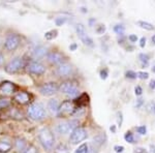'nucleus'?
<instances>
[{"instance_id": "1", "label": "nucleus", "mask_w": 155, "mask_h": 153, "mask_svg": "<svg viewBox=\"0 0 155 153\" xmlns=\"http://www.w3.org/2000/svg\"><path fill=\"white\" fill-rule=\"evenodd\" d=\"M38 140L42 145V147L46 150H51L54 146L55 143V137L53 132L51 131V129L48 127H45L39 130L38 132Z\"/></svg>"}, {"instance_id": "2", "label": "nucleus", "mask_w": 155, "mask_h": 153, "mask_svg": "<svg viewBox=\"0 0 155 153\" xmlns=\"http://www.w3.org/2000/svg\"><path fill=\"white\" fill-rule=\"evenodd\" d=\"M27 112H28V116L35 121L44 120L47 116L46 109L41 102H34V104L30 105Z\"/></svg>"}, {"instance_id": "3", "label": "nucleus", "mask_w": 155, "mask_h": 153, "mask_svg": "<svg viewBox=\"0 0 155 153\" xmlns=\"http://www.w3.org/2000/svg\"><path fill=\"white\" fill-rule=\"evenodd\" d=\"M87 137H88V132H87V130L85 129L84 127H77V128L71 134L69 142H71L72 145H76V144H79V143L83 142L84 140H86Z\"/></svg>"}, {"instance_id": "4", "label": "nucleus", "mask_w": 155, "mask_h": 153, "mask_svg": "<svg viewBox=\"0 0 155 153\" xmlns=\"http://www.w3.org/2000/svg\"><path fill=\"white\" fill-rule=\"evenodd\" d=\"M60 90L61 92H63L64 94L68 95L71 97H74L79 94V88H78V85L74 82L71 81H66L63 82L61 85H60Z\"/></svg>"}, {"instance_id": "5", "label": "nucleus", "mask_w": 155, "mask_h": 153, "mask_svg": "<svg viewBox=\"0 0 155 153\" xmlns=\"http://www.w3.org/2000/svg\"><path fill=\"white\" fill-rule=\"evenodd\" d=\"M78 121L77 120H69V121L61 122L57 125L56 129L60 135H67L69 132H72L77 128Z\"/></svg>"}, {"instance_id": "6", "label": "nucleus", "mask_w": 155, "mask_h": 153, "mask_svg": "<svg viewBox=\"0 0 155 153\" xmlns=\"http://www.w3.org/2000/svg\"><path fill=\"white\" fill-rule=\"evenodd\" d=\"M76 30H77L78 36L80 37V39H81L84 45H86V46H88V47H93V45H94L93 39L88 35V33L86 32V29H85V26L83 24H77Z\"/></svg>"}, {"instance_id": "7", "label": "nucleus", "mask_w": 155, "mask_h": 153, "mask_svg": "<svg viewBox=\"0 0 155 153\" xmlns=\"http://www.w3.org/2000/svg\"><path fill=\"white\" fill-rule=\"evenodd\" d=\"M25 66V61L21 57H17V58L12 59L11 62L5 66V71L9 74H15V72L21 71Z\"/></svg>"}, {"instance_id": "8", "label": "nucleus", "mask_w": 155, "mask_h": 153, "mask_svg": "<svg viewBox=\"0 0 155 153\" xmlns=\"http://www.w3.org/2000/svg\"><path fill=\"white\" fill-rule=\"evenodd\" d=\"M20 42H21V37L16 33H11L8 34L4 42V46L8 51H14L19 47Z\"/></svg>"}, {"instance_id": "9", "label": "nucleus", "mask_w": 155, "mask_h": 153, "mask_svg": "<svg viewBox=\"0 0 155 153\" xmlns=\"http://www.w3.org/2000/svg\"><path fill=\"white\" fill-rule=\"evenodd\" d=\"M76 108H74V104L71 100H65L60 105L59 111H58V116L59 117H67L69 115H72V113L74 112Z\"/></svg>"}, {"instance_id": "10", "label": "nucleus", "mask_w": 155, "mask_h": 153, "mask_svg": "<svg viewBox=\"0 0 155 153\" xmlns=\"http://www.w3.org/2000/svg\"><path fill=\"white\" fill-rule=\"evenodd\" d=\"M60 87L58 85L56 84V83H46V84H44L42 86L39 87V92L45 95V96H51V95H53L56 93L57 91L59 90Z\"/></svg>"}, {"instance_id": "11", "label": "nucleus", "mask_w": 155, "mask_h": 153, "mask_svg": "<svg viewBox=\"0 0 155 153\" xmlns=\"http://www.w3.org/2000/svg\"><path fill=\"white\" fill-rule=\"evenodd\" d=\"M27 69H28L29 72L34 74V75H42L46 72V67H45L41 62H37V61H32L31 63L28 65Z\"/></svg>"}, {"instance_id": "12", "label": "nucleus", "mask_w": 155, "mask_h": 153, "mask_svg": "<svg viewBox=\"0 0 155 153\" xmlns=\"http://www.w3.org/2000/svg\"><path fill=\"white\" fill-rule=\"evenodd\" d=\"M16 91V86L12 82H3L0 85V94L1 95H11Z\"/></svg>"}, {"instance_id": "13", "label": "nucleus", "mask_w": 155, "mask_h": 153, "mask_svg": "<svg viewBox=\"0 0 155 153\" xmlns=\"http://www.w3.org/2000/svg\"><path fill=\"white\" fill-rule=\"evenodd\" d=\"M56 72L59 77H68V76H71L72 72V67H71V65L68 63H62L58 65Z\"/></svg>"}, {"instance_id": "14", "label": "nucleus", "mask_w": 155, "mask_h": 153, "mask_svg": "<svg viewBox=\"0 0 155 153\" xmlns=\"http://www.w3.org/2000/svg\"><path fill=\"white\" fill-rule=\"evenodd\" d=\"M48 60L53 64H59L60 65V64L63 63L64 56L60 53V52L53 51V52H50V53L48 54Z\"/></svg>"}, {"instance_id": "15", "label": "nucleus", "mask_w": 155, "mask_h": 153, "mask_svg": "<svg viewBox=\"0 0 155 153\" xmlns=\"http://www.w3.org/2000/svg\"><path fill=\"white\" fill-rule=\"evenodd\" d=\"M14 99L20 105H26L28 104L30 100V95L26 91H20L15 94Z\"/></svg>"}, {"instance_id": "16", "label": "nucleus", "mask_w": 155, "mask_h": 153, "mask_svg": "<svg viewBox=\"0 0 155 153\" xmlns=\"http://www.w3.org/2000/svg\"><path fill=\"white\" fill-rule=\"evenodd\" d=\"M15 147H16L17 151L20 153H23L27 149V143L23 138H17L16 142H15Z\"/></svg>"}, {"instance_id": "17", "label": "nucleus", "mask_w": 155, "mask_h": 153, "mask_svg": "<svg viewBox=\"0 0 155 153\" xmlns=\"http://www.w3.org/2000/svg\"><path fill=\"white\" fill-rule=\"evenodd\" d=\"M60 105L57 99H51L48 102V109L52 114H58Z\"/></svg>"}, {"instance_id": "18", "label": "nucleus", "mask_w": 155, "mask_h": 153, "mask_svg": "<svg viewBox=\"0 0 155 153\" xmlns=\"http://www.w3.org/2000/svg\"><path fill=\"white\" fill-rule=\"evenodd\" d=\"M32 53H33L34 58H41V57H44L45 55H46L47 49L44 46H37V47L34 48V50H33Z\"/></svg>"}, {"instance_id": "19", "label": "nucleus", "mask_w": 155, "mask_h": 153, "mask_svg": "<svg viewBox=\"0 0 155 153\" xmlns=\"http://www.w3.org/2000/svg\"><path fill=\"white\" fill-rule=\"evenodd\" d=\"M12 145L9 142L0 140V153H7L12 149Z\"/></svg>"}, {"instance_id": "20", "label": "nucleus", "mask_w": 155, "mask_h": 153, "mask_svg": "<svg viewBox=\"0 0 155 153\" xmlns=\"http://www.w3.org/2000/svg\"><path fill=\"white\" fill-rule=\"evenodd\" d=\"M137 26H140L141 28L143 29H146V30H149V31H151V30L154 29V26L152 25L151 23H148V22H145V21H137Z\"/></svg>"}, {"instance_id": "21", "label": "nucleus", "mask_w": 155, "mask_h": 153, "mask_svg": "<svg viewBox=\"0 0 155 153\" xmlns=\"http://www.w3.org/2000/svg\"><path fill=\"white\" fill-rule=\"evenodd\" d=\"M54 153H69V150L67 146H65L64 144H59L55 148Z\"/></svg>"}, {"instance_id": "22", "label": "nucleus", "mask_w": 155, "mask_h": 153, "mask_svg": "<svg viewBox=\"0 0 155 153\" xmlns=\"http://www.w3.org/2000/svg\"><path fill=\"white\" fill-rule=\"evenodd\" d=\"M74 153H89V146H88V144L84 143V144L80 145L79 148H78V149Z\"/></svg>"}, {"instance_id": "23", "label": "nucleus", "mask_w": 155, "mask_h": 153, "mask_svg": "<svg viewBox=\"0 0 155 153\" xmlns=\"http://www.w3.org/2000/svg\"><path fill=\"white\" fill-rule=\"evenodd\" d=\"M56 36H57V30H50V31L46 32V34H45V38L47 41H51V39L55 38Z\"/></svg>"}, {"instance_id": "24", "label": "nucleus", "mask_w": 155, "mask_h": 153, "mask_svg": "<svg viewBox=\"0 0 155 153\" xmlns=\"http://www.w3.org/2000/svg\"><path fill=\"white\" fill-rule=\"evenodd\" d=\"M11 106V101L7 98H0V110L6 109Z\"/></svg>"}, {"instance_id": "25", "label": "nucleus", "mask_w": 155, "mask_h": 153, "mask_svg": "<svg viewBox=\"0 0 155 153\" xmlns=\"http://www.w3.org/2000/svg\"><path fill=\"white\" fill-rule=\"evenodd\" d=\"M124 139H125V141L126 142H128V143H134V135H132V132L131 131H127L125 135H124Z\"/></svg>"}, {"instance_id": "26", "label": "nucleus", "mask_w": 155, "mask_h": 153, "mask_svg": "<svg viewBox=\"0 0 155 153\" xmlns=\"http://www.w3.org/2000/svg\"><path fill=\"white\" fill-rule=\"evenodd\" d=\"M9 114H11V116L14 117V118L17 117L18 119H20V118L22 119V113H20L17 109H12L11 110V113H9Z\"/></svg>"}, {"instance_id": "27", "label": "nucleus", "mask_w": 155, "mask_h": 153, "mask_svg": "<svg viewBox=\"0 0 155 153\" xmlns=\"http://www.w3.org/2000/svg\"><path fill=\"white\" fill-rule=\"evenodd\" d=\"M140 60H141L142 62L145 64V65H148V62H149V56L147 54H144V53H142V54H140Z\"/></svg>"}, {"instance_id": "28", "label": "nucleus", "mask_w": 155, "mask_h": 153, "mask_svg": "<svg viewBox=\"0 0 155 153\" xmlns=\"http://www.w3.org/2000/svg\"><path fill=\"white\" fill-rule=\"evenodd\" d=\"M124 30H125V28H124V26H122V25H116V26L114 27V31L116 32L117 34H123Z\"/></svg>"}, {"instance_id": "29", "label": "nucleus", "mask_w": 155, "mask_h": 153, "mask_svg": "<svg viewBox=\"0 0 155 153\" xmlns=\"http://www.w3.org/2000/svg\"><path fill=\"white\" fill-rule=\"evenodd\" d=\"M65 22H66V18H63V17H59V18L55 19V23H56L57 26H62Z\"/></svg>"}, {"instance_id": "30", "label": "nucleus", "mask_w": 155, "mask_h": 153, "mask_svg": "<svg viewBox=\"0 0 155 153\" xmlns=\"http://www.w3.org/2000/svg\"><path fill=\"white\" fill-rule=\"evenodd\" d=\"M137 78L141 80H146L149 78V74L148 72H137Z\"/></svg>"}, {"instance_id": "31", "label": "nucleus", "mask_w": 155, "mask_h": 153, "mask_svg": "<svg viewBox=\"0 0 155 153\" xmlns=\"http://www.w3.org/2000/svg\"><path fill=\"white\" fill-rule=\"evenodd\" d=\"M137 131L139 132L140 135H146L147 127L145 126V125H142V126H137Z\"/></svg>"}, {"instance_id": "32", "label": "nucleus", "mask_w": 155, "mask_h": 153, "mask_svg": "<svg viewBox=\"0 0 155 153\" xmlns=\"http://www.w3.org/2000/svg\"><path fill=\"white\" fill-rule=\"evenodd\" d=\"M126 77L129 78V79H136V78H137V74L132 71H128L126 72Z\"/></svg>"}, {"instance_id": "33", "label": "nucleus", "mask_w": 155, "mask_h": 153, "mask_svg": "<svg viewBox=\"0 0 155 153\" xmlns=\"http://www.w3.org/2000/svg\"><path fill=\"white\" fill-rule=\"evenodd\" d=\"M23 153H36V149L34 146H29Z\"/></svg>"}, {"instance_id": "34", "label": "nucleus", "mask_w": 155, "mask_h": 153, "mask_svg": "<svg viewBox=\"0 0 155 153\" xmlns=\"http://www.w3.org/2000/svg\"><path fill=\"white\" fill-rule=\"evenodd\" d=\"M134 93H136V95H137V96L142 95V93H143V89H142V87L141 86H136V88H134Z\"/></svg>"}, {"instance_id": "35", "label": "nucleus", "mask_w": 155, "mask_h": 153, "mask_svg": "<svg viewBox=\"0 0 155 153\" xmlns=\"http://www.w3.org/2000/svg\"><path fill=\"white\" fill-rule=\"evenodd\" d=\"M104 31H106V27H104V25H99V26L96 28V32L98 34H102Z\"/></svg>"}, {"instance_id": "36", "label": "nucleus", "mask_w": 155, "mask_h": 153, "mask_svg": "<svg viewBox=\"0 0 155 153\" xmlns=\"http://www.w3.org/2000/svg\"><path fill=\"white\" fill-rule=\"evenodd\" d=\"M101 78L102 80H106L107 78V69H101Z\"/></svg>"}, {"instance_id": "37", "label": "nucleus", "mask_w": 155, "mask_h": 153, "mask_svg": "<svg viewBox=\"0 0 155 153\" xmlns=\"http://www.w3.org/2000/svg\"><path fill=\"white\" fill-rule=\"evenodd\" d=\"M114 150H115V152H117V153H121L124 151V147L123 146H115Z\"/></svg>"}, {"instance_id": "38", "label": "nucleus", "mask_w": 155, "mask_h": 153, "mask_svg": "<svg viewBox=\"0 0 155 153\" xmlns=\"http://www.w3.org/2000/svg\"><path fill=\"white\" fill-rule=\"evenodd\" d=\"M128 39L131 42H136L137 41V36L136 35V34H130V35L128 36Z\"/></svg>"}, {"instance_id": "39", "label": "nucleus", "mask_w": 155, "mask_h": 153, "mask_svg": "<svg viewBox=\"0 0 155 153\" xmlns=\"http://www.w3.org/2000/svg\"><path fill=\"white\" fill-rule=\"evenodd\" d=\"M145 45H146V37H142L141 41H140V46H141V48H144Z\"/></svg>"}, {"instance_id": "40", "label": "nucleus", "mask_w": 155, "mask_h": 153, "mask_svg": "<svg viewBox=\"0 0 155 153\" xmlns=\"http://www.w3.org/2000/svg\"><path fill=\"white\" fill-rule=\"evenodd\" d=\"M118 124H119V126H121V124H122V113L121 112H119L118 113Z\"/></svg>"}, {"instance_id": "41", "label": "nucleus", "mask_w": 155, "mask_h": 153, "mask_svg": "<svg viewBox=\"0 0 155 153\" xmlns=\"http://www.w3.org/2000/svg\"><path fill=\"white\" fill-rule=\"evenodd\" d=\"M134 153H146V151H145L144 148H137Z\"/></svg>"}, {"instance_id": "42", "label": "nucleus", "mask_w": 155, "mask_h": 153, "mask_svg": "<svg viewBox=\"0 0 155 153\" xmlns=\"http://www.w3.org/2000/svg\"><path fill=\"white\" fill-rule=\"evenodd\" d=\"M149 86H150V88L155 89V80H151V81H150Z\"/></svg>"}, {"instance_id": "43", "label": "nucleus", "mask_w": 155, "mask_h": 153, "mask_svg": "<svg viewBox=\"0 0 155 153\" xmlns=\"http://www.w3.org/2000/svg\"><path fill=\"white\" fill-rule=\"evenodd\" d=\"M77 44H72L69 46V49H71V51H76V49H77Z\"/></svg>"}, {"instance_id": "44", "label": "nucleus", "mask_w": 155, "mask_h": 153, "mask_svg": "<svg viewBox=\"0 0 155 153\" xmlns=\"http://www.w3.org/2000/svg\"><path fill=\"white\" fill-rule=\"evenodd\" d=\"M3 62H4V57H3V55L0 53V66L3 64Z\"/></svg>"}, {"instance_id": "45", "label": "nucleus", "mask_w": 155, "mask_h": 153, "mask_svg": "<svg viewBox=\"0 0 155 153\" xmlns=\"http://www.w3.org/2000/svg\"><path fill=\"white\" fill-rule=\"evenodd\" d=\"M142 104H143V99H137V107H141Z\"/></svg>"}, {"instance_id": "46", "label": "nucleus", "mask_w": 155, "mask_h": 153, "mask_svg": "<svg viewBox=\"0 0 155 153\" xmlns=\"http://www.w3.org/2000/svg\"><path fill=\"white\" fill-rule=\"evenodd\" d=\"M150 148H151V153H155V146L154 145H151Z\"/></svg>"}, {"instance_id": "47", "label": "nucleus", "mask_w": 155, "mask_h": 153, "mask_svg": "<svg viewBox=\"0 0 155 153\" xmlns=\"http://www.w3.org/2000/svg\"><path fill=\"white\" fill-rule=\"evenodd\" d=\"M152 111H153V113L155 114V101L152 104Z\"/></svg>"}, {"instance_id": "48", "label": "nucleus", "mask_w": 155, "mask_h": 153, "mask_svg": "<svg viewBox=\"0 0 155 153\" xmlns=\"http://www.w3.org/2000/svg\"><path fill=\"white\" fill-rule=\"evenodd\" d=\"M110 129H111V131H113V132L116 131V128H115V126H111V128H110Z\"/></svg>"}, {"instance_id": "49", "label": "nucleus", "mask_w": 155, "mask_h": 153, "mask_svg": "<svg viewBox=\"0 0 155 153\" xmlns=\"http://www.w3.org/2000/svg\"><path fill=\"white\" fill-rule=\"evenodd\" d=\"M152 42H153V44H155V35L152 36Z\"/></svg>"}, {"instance_id": "50", "label": "nucleus", "mask_w": 155, "mask_h": 153, "mask_svg": "<svg viewBox=\"0 0 155 153\" xmlns=\"http://www.w3.org/2000/svg\"><path fill=\"white\" fill-rule=\"evenodd\" d=\"M152 72H155V66H153V67H152Z\"/></svg>"}]
</instances>
